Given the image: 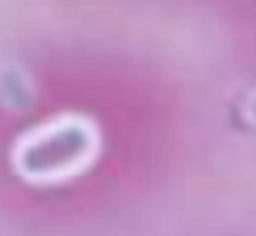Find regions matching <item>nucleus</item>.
Here are the masks:
<instances>
[{
  "label": "nucleus",
  "instance_id": "1",
  "mask_svg": "<svg viewBox=\"0 0 256 236\" xmlns=\"http://www.w3.org/2000/svg\"><path fill=\"white\" fill-rule=\"evenodd\" d=\"M102 152V132L88 115H54L24 132L10 152L14 172L34 186L68 182L88 169Z\"/></svg>",
  "mask_w": 256,
  "mask_h": 236
},
{
  "label": "nucleus",
  "instance_id": "2",
  "mask_svg": "<svg viewBox=\"0 0 256 236\" xmlns=\"http://www.w3.org/2000/svg\"><path fill=\"white\" fill-rule=\"evenodd\" d=\"M240 115H243V122L250 125V128H256V88H253V92H246L243 105H240Z\"/></svg>",
  "mask_w": 256,
  "mask_h": 236
}]
</instances>
